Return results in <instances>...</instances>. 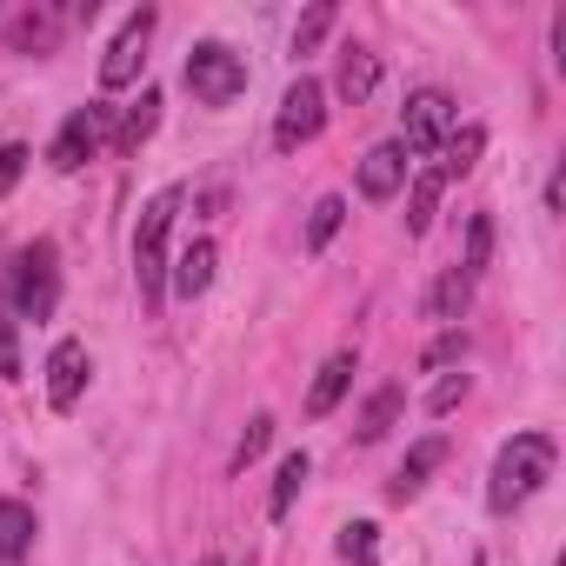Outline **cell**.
Listing matches in <instances>:
<instances>
[{"instance_id":"1","label":"cell","mask_w":566,"mask_h":566,"mask_svg":"<svg viewBox=\"0 0 566 566\" xmlns=\"http://www.w3.org/2000/svg\"><path fill=\"white\" fill-rule=\"evenodd\" d=\"M553 467H559L553 433H513V440L493 453V473H486V506H493V513L526 506V500L553 480Z\"/></svg>"},{"instance_id":"2","label":"cell","mask_w":566,"mask_h":566,"mask_svg":"<svg viewBox=\"0 0 566 566\" xmlns=\"http://www.w3.org/2000/svg\"><path fill=\"white\" fill-rule=\"evenodd\" d=\"M174 213H180V187H160V193L140 207V227H134L140 307H160V294H167V233H174Z\"/></svg>"},{"instance_id":"3","label":"cell","mask_w":566,"mask_h":566,"mask_svg":"<svg viewBox=\"0 0 566 566\" xmlns=\"http://www.w3.org/2000/svg\"><path fill=\"white\" fill-rule=\"evenodd\" d=\"M8 307L21 321H54V307H61V253H54V240H34V247L14 253V266H8Z\"/></svg>"},{"instance_id":"4","label":"cell","mask_w":566,"mask_h":566,"mask_svg":"<svg viewBox=\"0 0 566 566\" xmlns=\"http://www.w3.org/2000/svg\"><path fill=\"white\" fill-rule=\"evenodd\" d=\"M187 94H193L200 107H233V101L247 94V61H240L227 41H200V48L187 54Z\"/></svg>"},{"instance_id":"5","label":"cell","mask_w":566,"mask_h":566,"mask_svg":"<svg viewBox=\"0 0 566 566\" xmlns=\"http://www.w3.org/2000/svg\"><path fill=\"white\" fill-rule=\"evenodd\" d=\"M107 140H114V107H107V101H87V107H74V114L61 120V134H54V147H48V167H54V174H81Z\"/></svg>"},{"instance_id":"6","label":"cell","mask_w":566,"mask_h":566,"mask_svg":"<svg viewBox=\"0 0 566 566\" xmlns=\"http://www.w3.org/2000/svg\"><path fill=\"white\" fill-rule=\"evenodd\" d=\"M327 127V87L314 74H301L287 94H280V114H273V147L280 154H301L307 140H321Z\"/></svg>"},{"instance_id":"7","label":"cell","mask_w":566,"mask_h":566,"mask_svg":"<svg viewBox=\"0 0 566 566\" xmlns=\"http://www.w3.org/2000/svg\"><path fill=\"white\" fill-rule=\"evenodd\" d=\"M447 134H453V101H447L440 87L407 94V107H400V154L427 160V154H440V140H447Z\"/></svg>"},{"instance_id":"8","label":"cell","mask_w":566,"mask_h":566,"mask_svg":"<svg viewBox=\"0 0 566 566\" xmlns=\"http://www.w3.org/2000/svg\"><path fill=\"white\" fill-rule=\"evenodd\" d=\"M154 28H160V14L154 8H140V14H127V28L114 34V48L101 54V87L114 94V87H127V81H140V67H147V41H154Z\"/></svg>"},{"instance_id":"9","label":"cell","mask_w":566,"mask_h":566,"mask_svg":"<svg viewBox=\"0 0 566 566\" xmlns=\"http://www.w3.org/2000/svg\"><path fill=\"white\" fill-rule=\"evenodd\" d=\"M87 374H94L87 347H81V340H61V347L48 354V407H54V413H74L81 394H87Z\"/></svg>"},{"instance_id":"10","label":"cell","mask_w":566,"mask_h":566,"mask_svg":"<svg viewBox=\"0 0 566 566\" xmlns=\"http://www.w3.org/2000/svg\"><path fill=\"white\" fill-rule=\"evenodd\" d=\"M354 374H360V354H354V347L327 354V367H321V374H314V387H307V420H327V413H334V407L347 400Z\"/></svg>"},{"instance_id":"11","label":"cell","mask_w":566,"mask_h":566,"mask_svg":"<svg viewBox=\"0 0 566 566\" xmlns=\"http://www.w3.org/2000/svg\"><path fill=\"white\" fill-rule=\"evenodd\" d=\"M213 266H220V247H213V240H187L180 260L167 266V287H174L180 301H200V294L213 287Z\"/></svg>"},{"instance_id":"12","label":"cell","mask_w":566,"mask_h":566,"mask_svg":"<svg viewBox=\"0 0 566 566\" xmlns=\"http://www.w3.org/2000/svg\"><path fill=\"white\" fill-rule=\"evenodd\" d=\"M400 187H407V154H400V140H387V147H374L360 160V193L367 200H394Z\"/></svg>"},{"instance_id":"13","label":"cell","mask_w":566,"mask_h":566,"mask_svg":"<svg viewBox=\"0 0 566 566\" xmlns=\"http://www.w3.org/2000/svg\"><path fill=\"white\" fill-rule=\"evenodd\" d=\"M34 506L28 500H0V566H21L34 553Z\"/></svg>"},{"instance_id":"14","label":"cell","mask_w":566,"mask_h":566,"mask_svg":"<svg viewBox=\"0 0 566 566\" xmlns=\"http://www.w3.org/2000/svg\"><path fill=\"white\" fill-rule=\"evenodd\" d=\"M440 460H447V440H420V447L400 460V473L387 480V500H413V493L440 473Z\"/></svg>"},{"instance_id":"15","label":"cell","mask_w":566,"mask_h":566,"mask_svg":"<svg viewBox=\"0 0 566 566\" xmlns=\"http://www.w3.org/2000/svg\"><path fill=\"white\" fill-rule=\"evenodd\" d=\"M467 301H473V280H467L460 266H447V273L433 280V287H427V321H440V327H460Z\"/></svg>"},{"instance_id":"16","label":"cell","mask_w":566,"mask_h":566,"mask_svg":"<svg viewBox=\"0 0 566 566\" xmlns=\"http://www.w3.org/2000/svg\"><path fill=\"white\" fill-rule=\"evenodd\" d=\"M480 147H486V134H480V127H453V134L440 140V160H433V174H440V180H460V174H473Z\"/></svg>"},{"instance_id":"17","label":"cell","mask_w":566,"mask_h":566,"mask_svg":"<svg viewBox=\"0 0 566 566\" xmlns=\"http://www.w3.org/2000/svg\"><path fill=\"white\" fill-rule=\"evenodd\" d=\"M400 407H407V394H400V387H380V394H374V400L360 407V420H354V440H360V447L387 440V427L400 420Z\"/></svg>"},{"instance_id":"18","label":"cell","mask_w":566,"mask_h":566,"mask_svg":"<svg viewBox=\"0 0 566 566\" xmlns=\"http://www.w3.org/2000/svg\"><path fill=\"white\" fill-rule=\"evenodd\" d=\"M8 41H14V54H48V48L61 41V14H54V8H34V14H21V21L8 28Z\"/></svg>"},{"instance_id":"19","label":"cell","mask_w":566,"mask_h":566,"mask_svg":"<svg viewBox=\"0 0 566 566\" xmlns=\"http://www.w3.org/2000/svg\"><path fill=\"white\" fill-rule=\"evenodd\" d=\"M374 87H380V61H374V48H347V54H340V101L360 107Z\"/></svg>"},{"instance_id":"20","label":"cell","mask_w":566,"mask_h":566,"mask_svg":"<svg viewBox=\"0 0 566 566\" xmlns=\"http://www.w3.org/2000/svg\"><path fill=\"white\" fill-rule=\"evenodd\" d=\"M154 127H160V94L147 87V94H140V101L120 114V127H114V147H120V154H140V140H147Z\"/></svg>"},{"instance_id":"21","label":"cell","mask_w":566,"mask_h":566,"mask_svg":"<svg viewBox=\"0 0 566 566\" xmlns=\"http://www.w3.org/2000/svg\"><path fill=\"white\" fill-rule=\"evenodd\" d=\"M307 473H314V460H307V453H287V460H280V473H273V500H266V513H273V520H287V513H294V500H301Z\"/></svg>"},{"instance_id":"22","label":"cell","mask_w":566,"mask_h":566,"mask_svg":"<svg viewBox=\"0 0 566 566\" xmlns=\"http://www.w3.org/2000/svg\"><path fill=\"white\" fill-rule=\"evenodd\" d=\"M440 193H447V180L427 167V174L413 180V193H407V233H427V227H433V213H440Z\"/></svg>"},{"instance_id":"23","label":"cell","mask_w":566,"mask_h":566,"mask_svg":"<svg viewBox=\"0 0 566 566\" xmlns=\"http://www.w3.org/2000/svg\"><path fill=\"white\" fill-rule=\"evenodd\" d=\"M486 260H493V213H473V220H467V260H460V273L480 280Z\"/></svg>"},{"instance_id":"24","label":"cell","mask_w":566,"mask_h":566,"mask_svg":"<svg viewBox=\"0 0 566 566\" xmlns=\"http://www.w3.org/2000/svg\"><path fill=\"white\" fill-rule=\"evenodd\" d=\"M340 220H347V200H340V193L314 200V220H307V253H321V247L340 233Z\"/></svg>"},{"instance_id":"25","label":"cell","mask_w":566,"mask_h":566,"mask_svg":"<svg viewBox=\"0 0 566 566\" xmlns=\"http://www.w3.org/2000/svg\"><path fill=\"white\" fill-rule=\"evenodd\" d=\"M327 34H334V8L321 0V8H307V14H301V28H294V54H314Z\"/></svg>"},{"instance_id":"26","label":"cell","mask_w":566,"mask_h":566,"mask_svg":"<svg viewBox=\"0 0 566 566\" xmlns=\"http://www.w3.org/2000/svg\"><path fill=\"white\" fill-rule=\"evenodd\" d=\"M374 520H354V526H340V553L354 559V566H380V553H374Z\"/></svg>"},{"instance_id":"27","label":"cell","mask_w":566,"mask_h":566,"mask_svg":"<svg viewBox=\"0 0 566 566\" xmlns=\"http://www.w3.org/2000/svg\"><path fill=\"white\" fill-rule=\"evenodd\" d=\"M266 440H273V420H266V413H253V420H247V433H240V447H233V467L247 473V467L266 453Z\"/></svg>"},{"instance_id":"28","label":"cell","mask_w":566,"mask_h":566,"mask_svg":"<svg viewBox=\"0 0 566 566\" xmlns=\"http://www.w3.org/2000/svg\"><path fill=\"white\" fill-rule=\"evenodd\" d=\"M453 360H467V334H460V327H447V334L420 354V367H427V374H440V367H453Z\"/></svg>"},{"instance_id":"29","label":"cell","mask_w":566,"mask_h":566,"mask_svg":"<svg viewBox=\"0 0 566 566\" xmlns=\"http://www.w3.org/2000/svg\"><path fill=\"white\" fill-rule=\"evenodd\" d=\"M28 160H34V154H28L21 140H8V147H0V200H8V193L21 187V174H28Z\"/></svg>"},{"instance_id":"30","label":"cell","mask_w":566,"mask_h":566,"mask_svg":"<svg viewBox=\"0 0 566 566\" xmlns=\"http://www.w3.org/2000/svg\"><path fill=\"white\" fill-rule=\"evenodd\" d=\"M0 380H21V334L8 314H0Z\"/></svg>"},{"instance_id":"31","label":"cell","mask_w":566,"mask_h":566,"mask_svg":"<svg viewBox=\"0 0 566 566\" xmlns=\"http://www.w3.org/2000/svg\"><path fill=\"white\" fill-rule=\"evenodd\" d=\"M460 400H467V374H447V380L427 394V413H453Z\"/></svg>"},{"instance_id":"32","label":"cell","mask_w":566,"mask_h":566,"mask_svg":"<svg viewBox=\"0 0 566 566\" xmlns=\"http://www.w3.org/2000/svg\"><path fill=\"white\" fill-rule=\"evenodd\" d=\"M200 566H227V559H220V553H207V559H200Z\"/></svg>"}]
</instances>
